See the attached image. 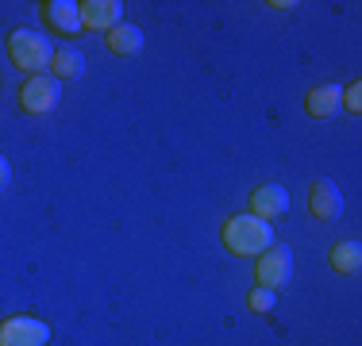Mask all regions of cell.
<instances>
[{"instance_id":"cell-14","label":"cell","mask_w":362,"mask_h":346,"mask_svg":"<svg viewBox=\"0 0 362 346\" xmlns=\"http://www.w3.org/2000/svg\"><path fill=\"white\" fill-rule=\"evenodd\" d=\"M247 304H251L255 311H270L274 308V292L270 289H255L251 297H247Z\"/></svg>"},{"instance_id":"cell-15","label":"cell","mask_w":362,"mask_h":346,"mask_svg":"<svg viewBox=\"0 0 362 346\" xmlns=\"http://www.w3.org/2000/svg\"><path fill=\"white\" fill-rule=\"evenodd\" d=\"M343 108H347V112H358V108H362V85H358V81L343 89Z\"/></svg>"},{"instance_id":"cell-4","label":"cell","mask_w":362,"mask_h":346,"mask_svg":"<svg viewBox=\"0 0 362 346\" xmlns=\"http://www.w3.org/2000/svg\"><path fill=\"white\" fill-rule=\"evenodd\" d=\"M50 327L35 316H12L0 323V346H47Z\"/></svg>"},{"instance_id":"cell-2","label":"cell","mask_w":362,"mask_h":346,"mask_svg":"<svg viewBox=\"0 0 362 346\" xmlns=\"http://www.w3.org/2000/svg\"><path fill=\"white\" fill-rule=\"evenodd\" d=\"M8 54L20 69H28V77H39L42 69H50V58H54V47L50 39H42L39 31L31 28H16L8 35Z\"/></svg>"},{"instance_id":"cell-12","label":"cell","mask_w":362,"mask_h":346,"mask_svg":"<svg viewBox=\"0 0 362 346\" xmlns=\"http://www.w3.org/2000/svg\"><path fill=\"white\" fill-rule=\"evenodd\" d=\"M108 50L112 54H124V58L139 54L143 50V31L135 28V23H119V28H112L108 31Z\"/></svg>"},{"instance_id":"cell-9","label":"cell","mask_w":362,"mask_h":346,"mask_svg":"<svg viewBox=\"0 0 362 346\" xmlns=\"http://www.w3.org/2000/svg\"><path fill=\"white\" fill-rule=\"evenodd\" d=\"M42 16H47L50 28L62 31V35L81 31V8H77L74 0H47V4H42Z\"/></svg>"},{"instance_id":"cell-16","label":"cell","mask_w":362,"mask_h":346,"mask_svg":"<svg viewBox=\"0 0 362 346\" xmlns=\"http://www.w3.org/2000/svg\"><path fill=\"white\" fill-rule=\"evenodd\" d=\"M8 181H12V166H8V158L0 154V193L8 189Z\"/></svg>"},{"instance_id":"cell-7","label":"cell","mask_w":362,"mask_h":346,"mask_svg":"<svg viewBox=\"0 0 362 346\" xmlns=\"http://www.w3.org/2000/svg\"><path fill=\"white\" fill-rule=\"evenodd\" d=\"M308 208H313L316 220H339L343 212V193L335 181H313V189H308Z\"/></svg>"},{"instance_id":"cell-5","label":"cell","mask_w":362,"mask_h":346,"mask_svg":"<svg viewBox=\"0 0 362 346\" xmlns=\"http://www.w3.org/2000/svg\"><path fill=\"white\" fill-rule=\"evenodd\" d=\"M58 104V81L54 77H28V81L20 85V108L31 112V116H42V112H50Z\"/></svg>"},{"instance_id":"cell-13","label":"cell","mask_w":362,"mask_h":346,"mask_svg":"<svg viewBox=\"0 0 362 346\" xmlns=\"http://www.w3.org/2000/svg\"><path fill=\"white\" fill-rule=\"evenodd\" d=\"M358 266H362L358 242H335L332 246V270L335 273H358Z\"/></svg>"},{"instance_id":"cell-1","label":"cell","mask_w":362,"mask_h":346,"mask_svg":"<svg viewBox=\"0 0 362 346\" xmlns=\"http://www.w3.org/2000/svg\"><path fill=\"white\" fill-rule=\"evenodd\" d=\"M223 246L239 258L262 254L266 246H274V227L266 220H258V215H247V212L231 215V220L223 223Z\"/></svg>"},{"instance_id":"cell-11","label":"cell","mask_w":362,"mask_h":346,"mask_svg":"<svg viewBox=\"0 0 362 346\" xmlns=\"http://www.w3.org/2000/svg\"><path fill=\"white\" fill-rule=\"evenodd\" d=\"M81 69H85V54L77 47H58L54 58H50L54 81H74V77H81Z\"/></svg>"},{"instance_id":"cell-6","label":"cell","mask_w":362,"mask_h":346,"mask_svg":"<svg viewBox=\"0 0 362 346\" xmlns=\"http://www.w3.org/2000/svg\"><path fill=\"white\" fill-rule=\"evenodd\" d=\"M81 8V28H93V31H112L124 23V4L119 0H85Z\"/></svg>"},{"instance_id":"cell-8","label":"cell","mask_w":362,"mask_h":346,"mask_svg":"<svg viewBox=\"0 0 362 346\" xmlns=\"http://www.w3.org/2000/svg\"><path fill=\"white\" fill-rule=\"evenodd\" d=\"M286 212H289V193L281 185H262L251 193V215H258V220H278Z\"/></svg>"},{"instance_id":"cell-10","label":"cell","mask_w":362,"mask_h":346,"mask_svg":"<svg viewBox=\"0 0 362 346\" xmlns=\"http://www.w3.org/2000/svg\"><path fill=\"white\" fill-rule=\"evenodd\" d=\"M339 108H343V89L339 85H320V89H313L305 97V112L313 119H332Z\"/></svg>"},{"instance_id":"cell-3","label":"cell","mask_w":362,"mask_h":346,"mask_svg":"<svg viewBox=\"0 0 362 346\" xmlns=\"http://www.w3.org/2000/svg\"><path fill=\"white\" fill-rule=\"evenodd\" d=\"M255 277H258V289H270L278 292L281 285H289L293 277V250L286 242H274L258 254V266H255Z\"/></svg>"}]
</instances>
